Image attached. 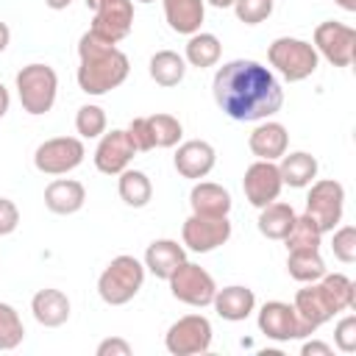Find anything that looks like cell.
Instances as JSON below:
<instances>
[{"instance_id":"obj_1","label":"cell","mask_w":356,"mask_h":356,"mask_svg":"<svg viewBox=\"0 0 356 356\" xmlns=\"http://www.w3.org/2000/svg\"><path fill=\"white\" fill-rule=\"evenodd\" d=\"M214 103L236 122H259L281 111L284 89L273 70L253 58H234L214 72Z\"/></svg>"},{"instance_id":"obj_2","label":"cell","mask_w":356,"mask_h":356,"mask_svg":"<svg viewBox=\"0 0 356 356\" xmlns=\"http://www.w3.org/2000/svg\"><path fill=\"white\" fill-rule=\"evenodd\" d=\"M78 86L86 95H106L117 89L131 72L128 56L117 44L97 39L92 31H86L78 39Z\"/></svg>"},{"instance_id":"obj_3","label":"cell","mask_w":356,"mask_h":356,"mask_svg":"<svg viewBox=\"0 0 356 356\" xmlns=\"http://www.w3.org/2000/svg\"><path fill=\"white\" fill-rule=\"evenodd\" d=\"M145 284V264L134 256H117L97 278V295L108 306H122L136 298Z\"/></svg>"},{"instance_id":"obj_4","label":"cell","mask_w":356,"mask_h":356,"mask_svg":"<svg viewBox=\"0 0 356 356\" xmlns=\"http://www.w3.org/2000/svg\"><path fill=\"white\" fill-rule=\"evenodd\" d=\"M267 61H270V67H275V72H281L289 83H295V81H303V78L314 75L320 56H317L314 44H309L303 39L278 36L267 47Z\"/></svg>"},{"instance_id":"obj_5","label":"cell","mask_w":356,"mask_h":356,"mask_svg":"<svg viewBox=\"0 0 356 356\" xmlns=\"http://www.w3.org/2000/svg\"><path fill=\"white\" fill-rule=\"evenodd\" d=\"M58 92V75L47 64H28L17 72V95L28 114L39 117L47 114L56 103Z\"/></svg>"},{"instance_id":"obj_6","label":"cell","mask_w":356,"mask_h":356,"mask_svg":"<svg viewBox=\"0 0 356 356\" xmlns=\"http://www.w3.org/2000/svg\"><path fill=\"white\" fill-rule=\"evenodd\" d=\"M342 209H345V186L334 178H323V181H312L309 197H306V214L317 222V228L334 231L342 220Z\"/></svg>"},{"instance_id":"obj_7","label":"cell","mask_w":356,"mask_h":356,"mask_svg":"<svg viewBox=\"0 0 356 356\" xmlns=\"http://www.w3.org/2000/svg\"><path fill=\"white\" fill-rule=\"evenodd\" d=\"M314 50L334 67H350L356 58V31L337 19L320 22L314 28Z\"/></svg>"},{"instance_id":"obj_8","label":"cell","mask_w":356,"mask_h":356,"mask_svg":"<svg viewBox=\"0 0 356 356\" xmlns=\"http://www.w3.org/2000/svg\"><path fill=\"white\" fill-rule=\"evenodd\" d=\"M167 281H170V292L175 300H181L186 306H197V309L209 306L217 292L214 278L200 264H192V261H184Z\"/></svg>"},{"instance_id":"obj_9","label":"cell","mask_w":356,"mask_h":356,"mask_svg":"<svg viewBox=\"0 0 356 356\" xmlns=\"http://www.w3.org/2000/svg\"><path fill=\"white\" fill-rule=\"evenodd\" d=\"M164 345L172 356H195L211 348V323L203 314H186L167 328Z\"/></svg>"},{"instance_id":"obj_10","label":"cell","mask_w":356,"mask_h":356,"mask_svg":"<svg viewBox=\"0 0 356 356\" xmlns=\"http://www.w3.org/2000/svg\"><path fill=\"white\" fill-rule=\"evenodd\" d=\"M86 156V147L81 139L75 136H56V139H47L36 147L33 153V164L39 172L44 175H64L70 170H75Z\"/></svg>"},{"instance_id":"obj_11","label":"cell","mask_w":356,"mask_h":356,"mask_svg":"<svg viewBox=\"0 0 356 356\" xmlns=\"http://www.w3.org/2000/svg\"><path fill=\"white\" fill-rule=\"evenodd\" d=\"M231 236L228 217H206V214H189L181 228V239L195 253H209L220 245H225Z\"/></svg>"},{"instance_id":"obj_12","label":"cell","mask_w":356,"mask_h":356,"mask_svg":"<svg viewBox=\"0 0 356 356\" xmlns=\"http://www.w3.org/2000/svg\"><path fill=\"white\" fill-rule=\"evenodd\" d=\"M134 28V3L131 0H100L92 19V33L103 42H122Z\"/></svg>"},{"instance_id":"obj_13","label":"cell","mask_w":356,"mask_h":356,"mask_svg":"<svg viewBox=\"0 0 356 356\" xmlns=\"http://www.w3.org/2000/svg\"><path fill=\"white\" fill-rule=\"evenodd\" d=\"M242 189H245L248 203L256 206V209H261V206L278 200V195H281V189H284L278 164H273V161H261V159L253 161V164L245 170Z\"/></svg>"},{"instance_id":"obj_14","label":"cell","mask_w":356,"mask_h":356,"mask_svg":"<svg viewBox=\"0 0 356 356\" xmlns=\"http://www.w3.org/2000/svg\"><path fill=\"white\" fill-rule=\"evenodd\" d=\"M259 331L267 339L275 342H289V339H303V328L300 320L295 314V306L284 303V300H267L259 312Z\"/></svg>"},{"instance_id":"obj_15","label":"cell","mask_w":356,"mask_h":356,"mask_svg":"<svg viewBox=\"0 0 356 356\" xmlns=\"http://www.w3.org/2000/svg\"><path fill=\"white\" fill-rule=\"evenodd\" d=\"M134 153H136V147H134L128 131L114 128V131H108V134L100 136L97 150H95V167L103 175H120L131 164Z\"/></svg>"},{"instance_id":"obj_16","label":"cell","mask_w":356,"mask_h":356,"mask_svg":"<svg viewBox=\"0 0 356 356\" xmlns=\"http://www.w3.org/2000/svg\"><path fill=\"white\" fill-rule=\"evenodd\" d=\"M214 161H217V153H214V147H211L209 142H203V139H189V142L178 145L175 159H172L175 170H178L184 178H192V181L206 178V175L214 170Z\"/></svg>"},{"instance_id":"obj_17","label":"cell","mask_w":356,"mask_h":356,"mask_svg":"<svg viewBox=\"0 0 356 356\" xmlns=\"http://www.w3.org/2000/svg\"><path fill=\"white\" fill-rule=\"evenodd\" d=\"M295 314H298V320H300V328H303V334L309 337V334H314L323 323H328L334 314H331V309H328V303H325V298L320 295V286H317V281H312L309 286H303V289H298L295 292Z\"/></svg>"},{"instance_id":"obj_18","label":"cell","mask_w":356,"mask_h":356,"mask_svg":"<svg viewBox=\"0 0 356 356\" xmlns=\"http://www.w3.org/2000/svg\"><path fill=\"white\" fill-rule=\"evenodd\" d=\"M286 145H289V134L281 122H261L253 128V134L248 136V147L256 159L261 161H275L286 153Z\"/></svg>"},{"instance_id":"obj_19","label":"cell","mask_w":356,"mask_h":356,"mask_svg":"<svg viewBox=\"0 0 356 356\" xmlns=\"http://www.w3.org/2000/svg\"><path fill=\"white\" fill-rule=\"evenodd\" d=\"M211 306H214V312H217L222 320L239 323V320L250 317V312L256 309V295H253V289L234 284V286H222V289H217Z\"/></svg>"},{"instance_id":"obj_20","label":"cell","mask_w":356,"mask_h":356,"mask_svg":"<svg viewBox=\"0 0 356 356\" xmlns=\"http://www.w3.org/2000/svg\"><path fill=\"white\" fill-rule=\"evenodd\" d=\"M31 312L39 325L58 328L70 320V298L61 289H39L31 298Z\"/></svg>"},{"instance_id":"obj_21","label":"cell","mask_w":356,"mask_h":356,"mask_svg":"<svg viewBox=\"0 0 356 356\" xmlns=\"http://www.w3.org/2000/svg\"><path fill=\"white\" fill-rule=\"evenodd\" d=\"M186 261V250L175 242V239H156L147 245L145 250V267L156 275V278H170L181 264Z\"/></svg>"},{"instance_id":"obj_22","label":"cell","mask_w":356,"mask_h":356,"mask_svg":"<svg viewBox=\"0 0 356 356\" xmlns=\"http://www.w3.org/2000/svg\"><path fill=\"white\" fill-rule=\"evenodd\" d=\"M83 203H86V189L81 181L58 178V181H50L44 189V206L53 214H75Z\"/></svg>"},{"instance_id":"obj_23","label":"cell","mask_w":356,"mask_h":356,"mask_svg":"<svg viewBox=\"0 0 356 356\" xmlns=\"http://www.w3.org/2000/svg\"><path fill=\"white\" fill-rule=\"evenodd\" d=\"M189 206L192 214H206V217H228L231 211V195L220 184L200 181L189 192Z\"/></svg>"},{"instance_id":"obj_24","label":"cell","mask_w":356,"mask_h":356,"mask_svg":"<svg viewBox=\"0 0 356 356\" xmlns=\"http://www.w3.org/2000/svg\"><path fill=\"white\" fill-rule=\"evenodd\" d=\"M203 0H164V17H167V25L175 31V33H197L200 31V22H203Z\"/></svg>"},{"instance_id":"obj_25","label":"cell","mask_w":356,"mask_h":356,"mask_svg":"<svg viewBox=\"0 0 356 356\" xmlns=\"http://www.w3.org/2000/svg\"><path fill=\"white\" fill-rule=\"evenodd\" d=\"M320 295L325 298L331 314H339V312H348L356 306V284L342 275V273H325L320 278Z\"/></svg>"},{"instance_id":"obj_26","label":"cell","mask_w":356,"mask_h":356,"mask_svg":"<svg viewBox=\"0 0 356 356\" xmlns=\"http://www.w3.org/2000/svg\"><path fill=\"white\" fill-rule=\"evenodd\" d=\"M278 172H281L284 186H292V189L309 186L317 175V159L306 150H298V153H289V156L284 153L281 164H278Z\"/></svg>"},{"instance_id":"obj_27","label":"cell","mask_w":356,"mask_h":356,"mask_svg":"<svg viewBox=\"0 0 356 356\" xmlns=\"http://www.w3.org/2000/svg\"><path fill=\"white\" fill-rule=\"evenodd\" d=\"M295 209L289 203H281V200H273L267 206H261V214H259V231L267 236V239H284L292 225H295Z\"/></svg>"},{"instance_id":"obj_28","label":"cell","mask_w":356,"mask_h":356,"mask_svg":"<svg viewBox=\"0 0 356 356\" xmlns=\"http://www.w3.org/2000/svg\"><path fill=\"white\" fill-rule=\"evenodd\" d=\"M186 75V61L175 50H159L150 58V78L159 86H178Z\"/></svg>"},{"instance_id":"obj_29","label":"cell","mask_w":356,"mask_h":356,"mask_svg":"<svg viewBox=\"0 0 356 356\" xmlns=\"http://www.w3.org/2000/svg\"><path fill=\"white\" fill-rule=\"evenodd\" d=\"M117 189H120V197H122L128 206H134V209L147 206L150 197H153V184H150V178H147L142 170H128V167H125V170L120 172Z\"/></svg>"},{"instance_id":"obj_30","label":"cell","mask_w":356,"mask_h":356,"mask_svg":"<svg viewBox=\"0 0 356 356\" xmlns=\"http://www.w3.org/2000/svg\"><path fill=\"white\" fill-rule=\"evenodd\" d=\"M286 270L295 281L312 284V281H320L325 275V261H323L320 250H289Z\"/></svg>"},{"instance_id":"obj_31","label":"cell","mask_w":356,"mask_h":356,"mask_svg":"<svg viewBox=\"0 0 356 356\" xmlns=\"http://www.w3.org/2000/svg\"><path fill=\"white\" fill-rule=\"evenodd\" d=\"M220 53H222V44H220V39L214 36V33H203V31H197V33H192L189 36V42H186V56H184V61H189L192 67H214L217 61H220Z\"/></svg>"},{"instance_id":"obj_32","label":"cell","mask_w":356,"mask_h":356,"mask_svg":"<svg viewBox=\"0 0 356 356\" xmlns=\"http://www.w3.org/2000/svg\"><path fill=\"white\" fill-rule=\"evenodd\" d=\"M284 242H286V250H320L323 231L309 214H303V217H295V225L284 236Z\"/></svg>"},{"instance_id":"obj_33","label":"cell","mask_w":356,"mask_h":356,"mask_svg":"<svg viewBox=\"0 0 356 356\" xmlns=\"http://www.w3.org/2000/svg\"><path fill=\"white\" fill-rule=\"evenodd\" d=\"M147 128L153 136V147H175L184 136V128L172 114H150Z\"/></svg>"},{"instance_id":"obj_34","label":"cell","mask_w":356,"mask_h":356,"mask_svg":"<svg viewBox=\"0 0 356 356\" xmlns=\"http://www.w3.org/2000/svg\"><path fill=\"white\" fill-rule=\"evenodd\" d=\"M25 337L22 320L14 306L0 303V350H14Z\"/></svg>"},{"instance_id":"obj_35","label":"cell","mask_w":356,"mask_h":356,"mask_svg":"<svg viewBox=\"0 0 356 356\" xmlns=\"http://www.w3.org/2000/svg\"><path fill=\"white\" fill-rule=\"evenodd\" d=\"M75 128L83 139H95V136H103L106 134V111L100 106H81L78 114H75Z\"/></svg>"},{"instance_id":"obj_36","label":"cell","mask_w":356,"mask_h":356,"mask_svg":"<svg viewBox=\"0 0 356 356\" xmlns=\"http://www.w3.org/2000/svg\"><path fill=\"white\" fill-rule=\"evenodd\" d=\"M234 11L239 17V22L245 25H259L273 14V0H236Z\"/></svg>"},{"instance_id":"obj_37","label":"cell","mask_w":356,"mask_h":356,"mask_svg":"<svg viewBox=\"0 0 356 356\" xmlns=\"http://www.w3.org/2000/svg\"><path fill=\"white\" fill-rule=\"evenodd\" d=\"M334 256L342 264H353L356 261V228L353 225H342L334 231V242H331Z\"/></svg>"},{"instance_id":"obj_38","label":"cell","mask_w":356,"mask_h":356,"mask_svg":"<svg viewBox=\"0 0 356 356\" xmlns=\"http://www.w3.org/2000/svg\"><path fill=\"white\" fill-rule=\"evenodd\" d=\"M334 342L342 353H353L356 350V317L353 314H345L337 328H334Z\"/></svg>"},{"instance_id":"obj_39","label":"cell","mask_w":356,"mask_h":356,"mask_svg":"<svg viewBox=\"0 0 356 356\" xmlns=\"http://www.w3.org/2000/svg\"><path fill=\"white\" fill-rule=\"evenodd\" d=\"M125 131H128V136H131L136 153H147V150H153V136H150V128H147V117H134L131 125H128Z\"/></svg>"},{"instance_id":"obj_40","label":"cell","mask_w":356,"mask_h":356,"mask_svg":"<svg viewBox=\"0 0 356 356\" xmlns=\"http://www.w3.org/2000/svg\"><path fill=\"white\" fill-rule=\"evenodd\" d=\"M19 225V209L14 206V200L0 197V236L14 234Z\"/></svg>"},{"instance_id":"obj_41","label":"cell","mask_w":356,"mask_h":356,"mask_svg":"<svg viewBox=\"0 0 356 356\" xmlns=\"http://www.w3.org/2000/svg\"><path fill=\"white\" fill-rule=\"evenodd\" d=\"M97 356H131V345L120 337H108L97 345Z\"/></svg>"},{"instance_id":"obj_42","label":"cell","mask_w":356,"mask_h":356,"mask_svg":"<svg viewBox=\"0 0 356 356\" xmlns=\"http://www.w3.org/2000/svg\"><path fill=\"white\" fill-rule=\"evenodd\" d=\"M300 353H303V356H331L334 350H331V345H325V342H320V339H312V342H303Z\"/></svg>"},{"instance_id":"obj_43","label":"cell","mask_w":356,"mask_h":356,"mask_svg":"<svg viewBox=\"0 0 356 356\" xmlns=\"http://www.w3.org/2000/svg\"><path fill=\"white\" fill-rule=\"evenodd\" d=\"M8 106H11V97H8V89L0 83V120L6 117V111H8Z\"/></svg>"},{"instance_id":"obj_44","label":"cell","mask_w":356,"mask_h":356,"mask_svg":"<svg viewBox=\"0 0 356 356\" xmlns=\"http://www.w3.org/2000/svg\"><path fill=\"white\" fill-rule=\"evenodd\" d=\"M8 42H11V31H8L6 22H0V53L8 47Z\"/></svg>"},{"instance_id":"obj_45","label":"cell","mask_w":356,"mask_h":356,"mask_svg":"<svg viewBox=\"0 0 356 356\" xmlns=\"http://www.w3.org/2000/svg\"><path fill=\"white\" fill-rule=\"evenodd\" d=\"M44 3H47V6L53 8V11H61V8H67V6L72 3V0H44Z\"/></svg>"},{"instance_id":"obj_46","label":"cell","mask_w":356,"mask_h":356,"mask_svg":"<svg viewBox=\"0 0 356 356\" xmlns=\"http://www.w3.org/2000/svg\"><path fill=\"white\" fill-rule=\"evenodd\" d=\"M339 8H345V11H356V0H334Z\"/></svg>"},{"instance_id":"obj_47","label":"cell","mask_w":356,"mask_h":356,"mask_svg":"<svg viewBox=\"0 0 356 356\" xmlns=\"http://www.w3.org/2000/svg\"><path fill=\"white\" fill-rule=\"evenodd\" d=\"M206 3H211L214 8H228V6H234L236 0H206Z\"/></svg>"},{"instance_id":"obj_48","label":"cell","mask_w":356,"mask_h":356,"mask_svg":"<svg viewBox=\"0 0 356 356\" xmlns=\"http://www.w3.org/2000/svg\"><path fill=\"white\" fill-rule=\"evenodd\" d=\"M97 3H100V0H86V8H92V11H95V8H97Z\"/></svg>"},{"instance_id":"obj_49","label":"cell","mask_w":356,"mask_h":356,"mask_svg":"<svg viewBox=\"0 0 356 356\" xmlns=\"http://www.w3.org/2000/svg\"><path fill=\"white\" fill-rule=\"evenodd\" d=\"M139 3H153V0H139Z\"/></svg>"}]
</instances>
